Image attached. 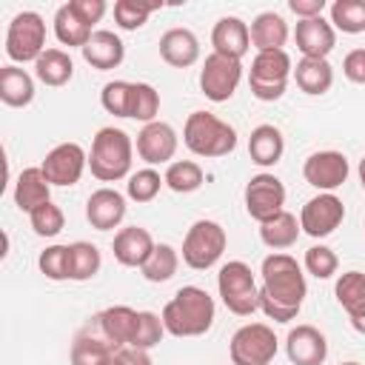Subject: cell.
I'll list each match as a JSON object with an SVG mask.
<instances>
[{"label":"cell","instance_id":"obj_1","mask_svg":"<svg viewBox=\"0 0 365 365\" xmlns=\"http://www.w3.org/2000/svg\"><path fill=\"white\" fill-rule=\"evenodd\" d=\"M259 311L274 322H291L308 294L305 274L291 254H268L262 259Z\"/></svg>","mask_w":365,"mask_h":365},{"label":"cell","instance_id":"obj_2","mask_svg":"<svg viewBox=\"0 0 365 365\" xmlns=\"http://www.w3.org/2000/svg\"><path fill=\"white\" fill-rule=\"evenodd\" d=\"M214 299L200 285H182L163 308V325L171 336H202L214 325Z\"/></svg>","mask_w":365,"mask_h":365},{"label":"cell","instance_id":"obj_3","mask_svg":"<svg viewBox=\"0 0 365 365\" xmlns=\"http://www.w3.org/2000/svg\"><path fill=\"white\" fill-rule=\"evenodd\" d=\"M131 157L134 143L123 128L106 125L94 134L91 151H88V168L100 182H117L123 177H131Z\"/></svg>","mask_w":365,"mask_h":365},{"label":"cell","instance_id":"obj_4","mask_svg":"<svg viewBox=\"0 0 365 365\" xmlns=\"http://www.w3.org/2000/svg\"><path fill=\"white\" fill-rule=\"evenodd\" d=\"M182 143L197 157H225L237 148V131L211 111H191L182 125Z\"/></svg>","mask_w":365,"mask_h":365},{"label":"cell","instance_id":"obj_5","mask_svg":"<svg viewBox=\"0 0 365 365\" xmlns=\"http://www.w3.org/2000/svg\"><path fill=\"white\" fill-rule=\"evenodd\" d=\"M217 291L222 305L237 317H251L259 308V288L251 268L242 259H231L217 274Z\"/></svg>","mask_w":365,"mask_h":365},{"label":"cell","instance_id":"obj_6","mask_svg":"<svg viewBox=\"0 0 365 365\" xmlns=\"http://www.w3.org/2000/svg\"><path fill=\"white\" fill-rule=\"evenodd\" d=\"M291 74H294V66H291V57L285 48L282 51H257V57L251 60V74H248L251 94L262 103H274L285 94Z\"/></svg>","mask_w":365,"mask_h":365},{"label":"cell","instance_id":"obj_7","mask_svg":"<svg viewBox=\"0 0 365 365\" xmlns=\"http://www.w3.org/2000/svg\"><path fill=\"white\" fill-rule=\"evenodd\" d=\"M228 245V234L220 222L214 220H197L182 240V262L194 271H205L211 265H217V259L222 257Z\"/></svg>","mask_w":365,"mask_h":365},{"label":"cell","instance_id":"obj_8","mask_svg":"<svg viewBox=\"0 0 365 365\" xmlns=\"http://www.w3.org/2000/svg\"><path fill=\"white\" fill-rule=\"evenodd\" d=\"M46 51V20L37 11H20L6 31V54L14 63H37Z\"/></svg>","mask_w":365,"mask_h":365},{"label":"cell","instance_id":"obj_9","mask_svg":"<svg viewBox=\"0 0 365 365\" xmlns=\"http://www.w3.org/2000/svg\"><path fill=\"white\" fill-rule=\"evenodd\" d=\"M228 354L234 365H271L277 356V336L265 322H248L234 331Z\"/></svg>","mask_w":365,"mask_h":365},{"label":"cell","instance_id":"obj_10","mask_svg":"<svg viewBox=\"0 0 365 365\" xmlns=\"http://www.w3.org/2000/svg\"><path fill=\"white\" fill-rule=\"evenodd\" d=\"M242 80V60H231L222 54H208L200 68V88L211 103H225L234 97Z\"/></svg>","mask_w":365,"mask_h":365},{"label":"cell","instance_id":"obj_11","mask_svg":"<svg viewBox=\"0 0 365 365\" xmlns=\"http://www.w3.org/2000/svg\"><path fill=\"white\" fill-rule=\"evenodd\" d=\"M285 205V185L279 177L262 171V174H254L245 185V211L251 220H257L259 225L268 222L271 217H277Z\"/></svg>","mask_w":365,"mask_h":365},{"label":"cell","instance_id":"obj_12","mask_svg":"<svg viewBox=\"0 0 365 365\" xmlns=\"http://www.w3.org/2000/svg\"><path fill=\"white\" fill-rule=\"evenodd\" d=\"M345 220V205L336 194H325L319 191L317 197H311L302 211H299V228L314 237V240H322L328 234H334Z\"/></svg>","mask_w":365,"mask_h":365},{"label":"cell","instance_id":"obj_13","mask_svg":"<svg viewBox=\"0 0 365 365\" xmlns=\"http://www.w3.org/2000/svg\"><path fill=\"white\" fill-rule=\"evenodd\" d=\"M86 165H88V154H86V148L80 143H60L40 163L46 180L51 185H63V188L77 185L83 171H86Z\"/></svg>","mask_w":365,"mask_h":365},{"label":"cell","instance_id":"obj_14","mask_svg":"<svg viewBox=\"0 0 365 365\" xmlns=\"http://www.w3.org/2000/svg\"><path fill=\"white\" fill-rule=\"evenodd\" d=\"M348 174H351V165L342 151H314L302 163L305 182L325 194H334V188H339L348 180Z\"/></svg>","mask_w":365,"mask_h":365},{"label":"cell","instance_id":"obj_15","mask_svg":"<svg viewBox=\"0 0 365 365\" xmlns=\"http://www.w3.org/2000/svg\"><path fill=\"white\" fill-rule=\"evenodd\" d=\"M174 154H177V131L168 123L154 120V123L140 128V134H137V157L148 168L174 160Z\"/></svg>","mask_w":365,"mask_h":365},{"label":"cell","instance_id":"obj_16","mask_svg":"<svg viewBox=\"0 0 365 365\" xmlns=\"http://www.w3.org/2000/svg\"><path fill=\"white\" fill-rule=\"evenodd\" d=\"M285 354L291 365H322L328 356L325 334L314 325H297L285 336Z\"/></svg>","mask_w":365,"mask_h":365},{"label":"cell","instance_id":"obj_17","mask_svg":"<svg viewBox=\"0 0 365 365\" xmlns=\"http://www.w3.org/2000/svg\"><path fill=\"white\" fill-rule=\"evenodd\" d=\"M294 43L302 51V57H314V60H328V54L336 46V29L331 26V20L325 17H311V20H299L297 31H294Z\"/></svg>","mask_w":365,"mask_h":365},{"label":"cell","instance_id":"obj_18","mask_svg":"<svg viewBox=\"0 0 365 365\" xmlns=\"http://www.w3.org/2000/svg\"><path fill=\"white\" fill-rule=\"evenodd\" d=\"M211 46H214V54H222V57H231V60H242L251 48V29L245 20L228 14V17H220L214 23V31H211Z\"/></svg>","mask_w":365,"mask_h":365},{"label":"cell","instance_id":"obj_19","mask_svg":"<svg viewBox=\"0 0 365 365\" xmlns=\"http://www.w3.org/2000/svg\"><path fill=\"white\" fill-rule=\"evenodd\" d=\"M123 217H125V197L117 188H108V185L106 188H97L86 200V220L97 231L117 228L123 222Z\"/></svg>","mask_w":365,"mask_h":365},{"label":"cell","instance_id":"obj_20","mask_svg":"<svg viewBox=\"0 0 365 365\" xmlns=\"http://www.w3.org/2000/svg\"><path fill=\"white\" fill-rule=\"evenodd\" d=\"M157 248V242L151 240V234L140 225H125L114 234V242H111V251H114V259L125 268H143L145 259L151 257V251Z\"/></svg>","mask_w":365,"mask_h":365},{"label":"cell","instance_id":"obj_21","mask_svg":"<svg viewBox=\"0 0 365 365\" xmlns=\"http://www.w3.org/2000/svg\"><path fill=\"white\" fill-rule=\"evenodd\" d=\"M97 331L114 345V348H125L131 345L134 334H137V322H140V311L128 308V305H111L106 311H100L94 319Z\"/></svg>","mask_w":365,"mask_h":365},{"label":"cell","instance_id":"obj_22","mask_svg":"<svg viewBox=\"0 0 365 365\" xmlns=\"http://www.w3.org/2000/svg\"><path fill=\"white\" fill-rule=\"evenodd\" d=\"M160 57L174 68H188L200 60V40L191 29H168L160 37Z\"/></svg>","mask_w":365,"mask_h":365},{"label":"cell","instance_id":"obj_23","mask_svg":"<svg viewBox=\"0 0 365 365\" xmlns=\"http://www.w3.org/2000/svg\"><path fill=\"white\" fill-rule=\"evenodd\" d=\"M80 51H83V60H86L91 68H97V71H111V68H117V66L123 63V57H125L123 40H120L114 31H106V29L94 31L91 40H88Z\"/></svg>","mask_w":365,"mask_h":365},{"label":"cell","instance_id":"obj_24","mask_svg":"<svg viewBox=\"0 0 365 365\" xmlns=\"http://www.w3.org/2000/svg\"><path fill=\"white\" fill-rule=\"evenodd\" d=\"M51 200V182L46 180L43 168L40 165H31V168H23L17 182H14V205L26 214H31L34 208H40L43 202Z\"/></svg>","mask_w":365,"mask_h":365},{"label":"cell","instance_id":"obj_25","mask_svg":"<svg viewBox=\"0 0 365 365\" xmlns=\"http://www.w3.org/2000/svg\"><path fill=\"white\" fill-rule=\"evenodd\" d=\"M114 348L91 322L86 331H80L71 342V365H108V359L114 356Z\"/></svg>","mask_w":365,"mask_h":365},{"label":"cell","instance_id":"obj_26","mask_svg":"<svg viewBox=\"0 0 365 365\" xmlns=\"http://www.w3.org/2000/svg\"><path fill=\"white\" fill-rule=\"evenodd\" d=\"M282 151H285V137L277 125L271 123H262L251 131L248 137V157L251 163H257L259 168H271L282 160Z\"/></svg>","mask_w":365,"mask_h":365},{"label":"cell","instance_id":"obj_27","mask_svg":"<svg viewBox=\"0 0 365 365\" xmlns=\"http://www.w3.org/2000/svg\"><path fill=\"white\" fill-rule=\"evenodd\" d=\"M288 40V23L277 11H262L251 23V46L257 51H282Z\"/></svg>","mask_w":365,"mask_h":365},{"label":"cell","instance_id":"obj_28","mask_svg":"<svg viewBox=\"0 0 365 365\" xmlns=\"http://www.w3.org/2000/svg\"><path fill=\"white\" fill-rule=\"evenodd\" d=\"M0 100L11 108H26L34 100V77L26 68L3 66L0 68Z\"/></svg>","mask_w":365,"mask_h":365},{"label":"cell","instance_id":"obj_29","mask_svg":"<svg viewBox=\"0 0 365 365\" xmlns=\"http://www.w3.org/2000/svg\"><path fill=\"white\" fill-rule=\"evenodd\" d=\"M34 77L43 86L60 88V86H66L74 77V63H71V57L63 48H46L40 54V60L34 63Z\"/></svg>","mask_w":365,"mask_h":365},{"label":"cell","instance_id":"obj_30","mask_svg":"<svg viewBox=\"0 0 365 365\" xmlns=\"http://www.w3.org/2000/svg\"><path fill=\"white\" fill-rule=\"evenodd\" d=\"M294 80H297V86H299L305 94L317 97V94H325V91L334 86V68H331L328 60L302 57V60L297 63V68H294Z\"/></svg>","mask_w":365,"mask_h":365},{"label":"cell","instance_id":"obj_31","mask_svg":"<svg viewBox=\"0 0 365 365\" xmlns=\"http://www.w3.org/2000/svg\"><path fill=\"white\" fill-rule=\"evenodd\" d=\"M299 220L291 214V211H279L277 217H271L268 222L259 225V240L274 248V251H282V248H291L299 237Z\"/></svg>","mask_w":365,"mask_h":365},{"label":"cell","instance_id":"obj_32","mask_svg":"<svg viewBox=\"0 0 365 365\" xmlns=\"http://www.w3.org/2000/svg\"><path fill=\"white\" fill-rule=\"evenodd\" d=\"M336 302L345 308L348 319H356L365 314V274L362 271H345L336 279Z\"/></svg>","mask_w":365,"mask_h":365},{"label":"cell","instance_id":"obj_33","mask_svg":"<svg viewBox=\"0 0 365 365\" xmlns=\"http://www.w3.org/2000/svg\"><path fill=\"white\" fill-rule=\"evenodd\" d=\"M54 34H57V40L63 43V46H77V48H83L88 40H91V26H86L74 11H71V6L68 3H63L57 11H54Z\"/></svg>","mask_w":365,"mask_h":365},{"label":"cell","instance_id":"obj_34","mask_svg":"<svg viewBox=\"0 0 365 365\" xmlns=\"http://www.w3.org/2000/svg\"><path fill=\"white\" fill-rule=\"evenodd\" d=\"M160 114V91L151 83H131V97H128V117L148 125Z\"/></svg>","mask_w":365,"mask_h":365},{"label":"cell","instance_id":"obj_35","mask_svg":"<svg viewBox=\"0 0 365 365\" xmlns=\"http://www.w3.org/2000/svg\"><path fill=\"white\" fill-rule=\"evenodd\" d=\"M177 268H180V254L174 251V245L160 242V245L151 251V257L145 259V265H143L140 271H143V277H145L148 282H168V279L177 274Z\"/></svg>","mask_w":365,"mask_h":365},{"label":"cell","instance_id":"obj_36","mask_svg":"<svg viewBox=\"0 0 365 365\" xmlns=\"http://www.w3.org/2000/svg\"><path fill=\"white\" fill-rule=\"evenodd\" d=\"M163 180H165V185H168L171 191H177V194H191V191H197V188L202 185L205 177H202V168H200L194 160H174V163H168Z\"/></svg>","mask_w":365,"mask_h":365},{"label":"cell","instance_id":"obj_37","mask_svg":"<svg viewBox=\"0 0 365 365\" xmlns=\"http://www.w3.org/2000/svg\"><path fill=\"white\" fill-rule=\"evenodd\" d=\"M331 26L342 34L365 31V0H334L331 3Z\"/></svg>","mask_w":365,"mask_h":365},{"label":"cell","instance_id":"obj_38","mask_svg":"<svg viewBox=\"0 0 365 365\" xmlns=\"http://www.w3.org/2000/svg\"><path fill=\"white\" fill-rule=\"evenodd\" d=\"M68 248H71V279H74V282L91 279V277L100 271V265H103V257H100L97 245H91V242H86V240H77V242H71Z\"/></svg>","mask_w":365,"mask_h":365},{"label":"cell","instance_id":"obj_39","mask_svg":"<svg viewBox=\"0 0 365 365\" xmlns=\"http://www.w3.org/2000/svg\"><path fill=\"white\" fill-rule=\"evenodd\" d=\"M37 265H40V274H46L54 282L71 279V248L68 245H48L46 251H40Z\"/></svg>","mask_w":365,"mask_h":365},{"label":"cell","instance_id":"obj_40","mask_svg":"<svg viewBox=\"0 0 365 365\" xmlns=\"http://www.w3.org/2000/svg\"><path fill=\"white\" fill-rule=\"evenodd\" d=\"M160 9L157 3H140V0H117L114 3V23L123 31H137L140 26H145L148 14Z\"/></svg>","mask_w":365,"mask_h":365},{"label":"cell","instance_id":"obj_41","mask_svg":"<svg viewBox=\"0 0 365 365\" xmlns=\"http://www.w3.org/2000/svg\"><path fill=\"white\" fill-rule=\"evenodd\" d=\"M163 185H165V180H163L154 168H140V171H134V174L128 177L125 194H128L134 202H151V200L160 194Z\"/></svg>","mask_w":365,"mask_h":365},{"label":"cell","instance_id":"obj_42","mask_svg":"<svg viewBox=\"0 0 365 365\" xmlns=\"http://www.w3.org/2000/svg\"><path fill=\"white\" fill-rule=\"evenodd\" d=\"M29 222H31L37 237H57L63 231V225H66V214H63L60 205H54L48 200V202H43L40 208H34L29 214Z\"/></svg>","mask_w":365,"mask_h":365},{"label":"cell","instance_id":"obj_43","mask_svg":"<svg viewBox=\"0 0 365 365\" xmlns=\"http://www.w3.org/2000/svg\"><path fill=\"white\" fill-rule=\"evenodd\" d=\"M163 334H165V325H163V317H157L154 311H140V322H137V334L131 339V348H154L163 342Z\"/></svg>","mask_w":365,"mask_h":365},{"label":"cell","instance_id":"obj_44","mask_svg":"<svg viewBox=\"0 0 365 365\" xmlns=\"http://www.w3.org/2000/svg\"><path fill=\"white\" fill-rule=\"evenodd\" d=\"M339 268V259L336 254L328 248V245H311L305 251V271L317 279H331Z\"/></svg>","mask_w":365,"mask_h":365},{"label":"cell","instance_id":"obj_45","mask_svg":"<svg viewBox=\"0 0 365 365\" xmlns=\"http://www.w3.org/2000/svg\"><path fill=\"white\" fill-rule=\"evenodd\" d=\"M128 97H131V83H125V80H111L100 91L103 108L114 117H128Z\"/></svg>","mask_w":365,"mask_h":365},{"label":"cell","instance_id":"obj_46","mask_svg":"<svg viewBox=\"0 0 365 365\" xmlns=\"http://www.w3.org/2000/svg\"><path fill=\"white\" fill-rule=\"evenodd\" d=\"M68 6H71V11L86 23V26H91L94 29V23H100L103 20V14H106V0H68Z\"/></svg>","mask_w":365,"mask_h":365},{"label":"cell","instance_id":"obj_47","mask_svg":"<svg viewBox=\"0 0 365 365\" xmlns=\"http://www.w3.org/2000/svg\"><path fill=\"white\" fill-rule=\"evenodd\" d=\"M342 74L356 83V86H365V48H351L342 60Z\"/></svg>","mask_w":365,"mask_h":365},{"label":"cell","instance_id":"obj_48","mask_svg":"<svg viewBox=\"0 0 365 365\" xmlns=\"http://www.w3.org/2000/svg\"><path fill=\"white\" fill-rule=\"evenodd\" d=\"M108 365H154V362H151V356H148V351H143V348H131V345H125V348H120V351H114V356L108 359Z\"/></svg>","mask_w":365,"mask_h":365},{"label":"cell","instance_id":"obj_49","mask_svg":"<svg viewBox=\"0 0 365 365\" xmlns=\"http://www.w3.org/2000/svg\"><path fill=\"white\" fill-rule=\"evenodd\" d=\"M288 9H291L299 20H311V17H322L325 0H288Z\"/></svg>","mask_w":365,"mask_h":365},{"label":"cell","instance_id":"obj_50","mask_svg":"<svg viewBox=\"0 0 365 365\" xmlns=\"http://www.w3.org/2000/svg\"><path fill=\"white\" fill-rule=\"evenodd\" d=\"M351 325H354V331H356V334H362V336H365V314H362V317H356V319H351Z\"/></svg>","mask_w":365,"mask_h":365},{"label":"cell","instance_id":"obj_51","mask_svg":"<svg viewBox=\"0 0 365 365\" xmlns=\"http://www.w3.org/2000/svg\"><path fill=\"white\" fill-rule=\"evenodd\" d=\"M356 171H359V185L365 188V157L359 160V168H356Z\"/></svg>","mask_w":365,"mask_h":365},{"label":"cell","instance_id":"obj_52","mask_svg":"<svg viewBox=\"0 0 365 365\" xmlns=\"http://www.w3.org/2000/svg\"><path fill=\"white\" fill-rule=\"evenodd\" d=\"M339 365H362V362H354V359H351V362H339Z\"/></svg>","mask_w":365,"mask_h":365}]
</instances>
